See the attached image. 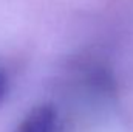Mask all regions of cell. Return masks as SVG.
Wrapping results in <instances>:
<instances>
[{
  "mask_svg": "<svg viewBox=\"0 0 133 132\" xmlns=\"http://www.w3.org/2000/svg\"><path fill=\"white\" fill-rule=\"evenodd\" d=\"M56 110L51 104H42L33 109L14 132H54Z\"/></svg>",
  "mask_w": 133,
  "mask_h": 132,
  "instance_id": "6da1fadb",
  "label": "cell"
},
{
  "mask_svg": "<svg viewBox=\"0 0 133 132\" xmlns=\"http://www.w3.org/2000/svg\"><path fill=\"white\" fill-rule=\"evenodd\" d=\"M6 93H8V78H6V73L0 68V106L6 98Z\"/></svg>",
  "mask_w": 133,
  "mask_h": 132,
  "instance_id": "7a4b0ae2",
  "label": "cell"
}]
</instances>
